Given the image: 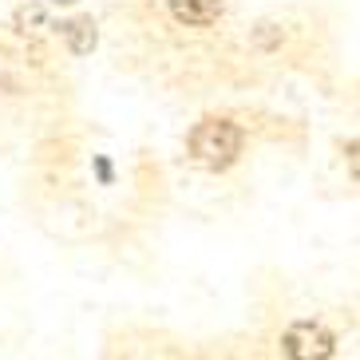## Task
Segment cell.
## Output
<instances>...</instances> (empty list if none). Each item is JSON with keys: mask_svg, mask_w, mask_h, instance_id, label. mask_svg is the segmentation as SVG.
Here are the masks:
<instances>
[{"mask_svg": "<svg viewBox=\"0 0 360 360\" xmlns=\"http://www.w3.org/2000/svg\"><path fill=\"white\" fill-rule=\"evenodd\" d=\"M96 174H99V182H111V162H107V159H96Z\"/></svg>", "mask_w": 360, "mask_h": 360, "instance_id": "5b68a950", "label": "cell"}, {"mask_svg": "<svg viewBox=\"0 0 360 360\" xmlns=\"http://www.w3.org/2000/svg\"><path fill=\"white\" fill-rule=\"evenodd\" d=\"M56 4H75V0H56Z\"/></svg>", "mask_w": 360, "mask_h": 360, "instance_id": "8992f818", "label": "cell"}, {"mask_svg": "<svg viewBox=\"0 0 360 360\" xmlns=\"http://www.w3.org/2000/svg\"><path fill=\"white\" fill-rule=\"evenodd\" d=\"M60 36L68 40V48H72L75 56H87L91 48H96V40H99V32H96V24H91V20H68V24H60Z\"/></svg>", "mask_w": 360, "mask_h": 360, "instance_id": "277c9868", "label": "cell"}, {"mask_svg": "<svg viewBox=\"0 0 360 360\" xmlns=\"http://www.w3.org/2000/svg\"><path fill=\"white\" fill-rule=\"evenodd\" d=\"M170 12L186 28H206L226 12V0H170Z\"/></svg>", "mask_w": 360, "mask_h": 360, "instance_id": "3957f363", "label": "cell"}, {"mask_svg": "<svg viewBox=\"0 0 360 360\" xmlns=\"http://www.w3.org/2000/svg\"><path fill=\"white\" fill-rule=\"evenodd\" d=\"M242 127L230 123V119H202L198 127L191 131V159L202 170H226L238 162L242 155Z\"/></svg>", "mask_w": 360, "mask_h": 360, "instance_id": "6da1fadb", "label": "cell"}, {"mask_svg": "<svg viewBox=\"0 0 360 360\" xmlns=\"http://www.w3.org/2000/svg\"><path fill=\"white\" fill-rule=\"evenodd\" d=\"M333 349H337L333 333L325 325H313V321H297L281 337V352L289 360H325V356H333Z\"/></svg>", "mask_w": 360, "mask_h": 360, "instance_id": "7a4b0ae2", "label": "cell"}]
</instances>
